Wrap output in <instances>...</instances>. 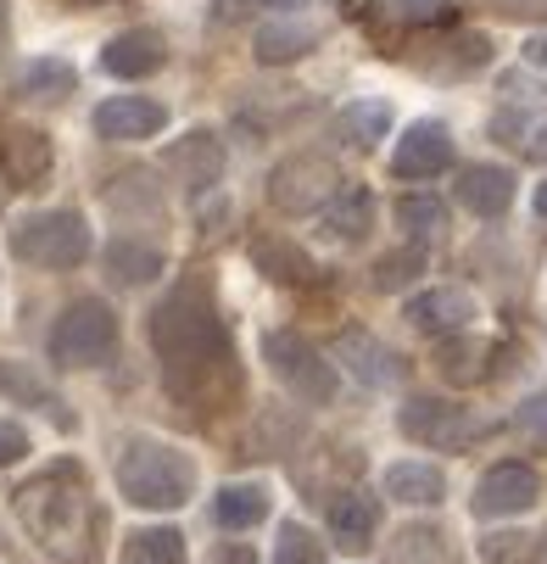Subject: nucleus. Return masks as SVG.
<instances>
[{"label": "nucleus", "instance_id": "obj_1", "mask_svg": "<svg viewBox=\"0 0 547 564\" xmlns=\"http://www.w3.org/2000/svg\"><path fill=\"white\" fill-rule=\"evenodd\" d=\"M151 347L163 358V380L179 402H207L223 397L234 386V347H229V330L218 318V302H212V285L196 274V280H179L151 313Z\"/></svg>", "mask_w": 547, "mask_h": 564}, {"label": "nucleus", "instance_id": "obj_2", "mask_svg": "<svg viewBox=\"0 0 547 564\" xmlns=\"http://www.w3.org/2000/svg\"><path fill=\"white\" fill-rule=\"evenodd\" d=\"M112 475H118L123 503L151 509V514H174V509H185L196 498V458L179 453L163 436H129L118 464H112Z\"/></svg>", "mask_w": 547, "mask_h": 564}, {"label": "nucleus", "instance_id": "obj_3", "mask_svg": "<svg viewBox=\"0 0 547 564\" xmlns=\"http://www.w3.org/2000/svg\"><path fill=\"white\" fill-rule=\"evenodd\" d=\"M18 514L29 520V531L67 564H90V547H96V525L101 514L90 509L85 492H62L56 475H40L34 487H23L18 498Z\"/></svg>", "mask_w": 547, "mask_h": 564}, {"label": "nucleus", "instance_id": "obj_4", "mask_svg": "<svg viewBox=\"0 0 547 564\" xmlns=\"http://www.w3.org/2000/svg\"><path fill=\"white\" fill-rule=\"evenodd\" d=\"M12 258L29 263V269H45V274H67V269H78L90 258V224L78 218L73 207L29 213L12 229Z\"/></svg>", "mask_w": 547, "mask_h": 564}, {"label": "nucleus", "instance_id": "obj_5", "mask_svg": "<svg viewBox=\"0 0 547 564\" xmlns=\"http://www.w3.org/2000/svg\"><path fill=\"white\" fill-rule=\"evenodd\" d=\"M118 347V313L96 296L73 302L56 325H51V364L62 369H90V364H107Z\"/></svg>", "mask_w": 547, "mask_h": 564}, {"label": "nucleus", "instance_id": "obj_6", "mask_svg": "<svg viewBox=\"0 0 547 564\" xmlns=\"http://www.w3.org/2000/svg\"><path fill=\"white\" fill-rule=\"evenodd\" d=\"M263 364L274 369V380L291 391V397H302V402H336V369H330V358H319V347L313 341H302L296 330H269L263 336Z\"/></svg>", "mask_w": 547, "mask_h": 564}, {"label": "nucleus", "instance_id": "obj_7", "mask_svg": "<svg viewBox=\"0 0 547 564\" xmlns=\"http://www.w3.org/2000/svg\"><path fill=\"white\" fill-rule=\"evenodd\" d=\"M347 185H341L336 163L319 156V151H296V156H285V163H274V174H269V202L280 213H319Z\"/></svg>", "mask_w": 547, "mask_h": 564}, {"label": "nucleus", "instance_id": "obj_8", "mask_svg": "<svg viewBox=\"0 0 547 564\" xmlns=\"http://www.w3.org/2000/svg\"><path fill=\"white\" fill-rule=\"evenodd\" d=\"M397 431L419 447H447V453H463L486 431V420H475L463 402H441V397H408L397 409Z\"/></svg>", "mask_w": 547, "mask_h": 564}, {"label": "nucleus", "instance_id": "obj_9", "mask_svg": "<svg viewBox=\"0 0 547 564\" xmlns=\"http://www.w3.org/2000/svg\"><path fill=\"white\" fill-rule=\"evenodd\" d=\"M536 498H541V475L530 469V464H492L486 475H481V487H475V498H469V509H475L481 520H508V514H525V509H536Z\"/></svg>", "mask_w": 547, "mask_h": 564}, {"label": "nucleus", "instance_id": "obj_10", "mask_svg": "<svg viewBox=\"0 0 547 564\" xmlns=\"http://www.w3.org/2000/svg\"><path fill=\"white\" fill-rule=\"evenodd\" d=\"M452 169V134L447 123H408V134L397 140V156H391V174L397 180H436Z\"/></svg>", "mask_w": 547, "mask_h": 564}, {"label": "nucleus", "instance_id": "obj_11", "mask_svg": "<svg viewBox=\"0 0 547 564\" xmlns=\"http://www.w3.org/2000/svg\"><path fill=\"white\" fill-rule=\"evenodd\" d=\"M475 318V296L463 285H430L419 296H408V325L425 330V336H452Z\"/></svg>", "mask_w": 547, "mask_h": 564}, {"label": "nucleus", "instance_id": "obj_12", "mask_svg": "<svg viewBox=\"0 0 547 564\" xmlns=\"http://www.w3.org/2000/svg\"><path fill=\"white\" fill-rule=\"evenodd\" d=\"M168 107L163 101H145V96H112L96 107V134L101 140H145V134H163Z\"/></svg>", "mask_w": 547, "mask_h": 564}, {"label": "nucleus", "instance_id": "obj_13", "mask_svg": "<svg viewBox=\"0 0 547 564\" xmlns=\"http://www.w3.org/2000/svg\"><path fill=\"white\" fill-rule=\"evenodd\" d=\"M163 163H168L190 191H212V185L223 180V145H218V134H212V129H190L179 145H168V151H163Z\"/></svg>", "mask_w": 547, "mask_h": 564}, {"label": "nucleus", "instance_id": "obj_14", "mask_svg": "<svg viewBox=\"0 0 547 564\" xmlns=\"http://www.w3.org/2000/svg\"><path fill=\"white\" fill-rule=\"evenodd\" d=\"M163 62H168V45H163V34H156V29H123V34H112L101 45V67L112 78H145V73H156Z\"/></svg>", "mask_w": 547, "mask_h": 564}, {"label": "nucleus", "instance_id": "obj_15", "mask_svg": "<svg viewBox=\"0 0 547 564\" xmlns=\"http://www.w3.org/2000/svg\"><path fill=\"white\" fill-rule=\"evenodd\" d=\"M458 202L475 213V218H503L514 207V174L497 163H475L458 174Z\"/></svg>", "mask_w": 547, "mask_h": 564}, {"label": "nucleus", "instance_id": "obj_16", "mask_svg": "<svg viewBox=\"0 0 547 564\" xmlns=\"http://www.w3.org/2000/svg\"><path fill=\"white\" fill-rule=\"evenodd\" d=\"M336 358H341L363 386H397V380H403V358L391 352L385 341L363 336V330H347V336L336 341Z\"/></svg>", "mask_w": 547, "mask_h": 564}, {"label": "nucleus", "instance_id": "obj_17", "mask_svg": "<svg viewBox=\"0 0 547 564\" xmlns=\"http://www.w3.org/2000/svg\"><path fill=\"white\" fill-rule=\"evenodd\" d=\"M380 487H385V498H397L408 509H436L447 498V475L436 464H425V458H403V464L385 469Z\"/></svg>", "mask_w": 547, "mask_h": 564}, {"label": "nucleus", "instance_id": "obj_18", "mask_svg": "<svg viewBox=\"0 0 547 564\" xmlns=\"http://www.w3.org/2000/svg\"><path fill=\"white\" fill-rule=\"evenodd\" d=\"M380 531V498L374 492H336L330 498V536L341 547H369Z\"/></svg>", "mask_w": 547, "mask_h": 564}, {"label": "nucleus", "instance_id": "obj_19", "mask_svg": "<svg viewBox=\"0 0 547 564\" xmlns=\"http://www.w3.org/2000/svg\"><path fill=\"white\" fill-rule=\"evenodd\" d=\"M0 163H7L12 185H40V174L51 169V140L40 129H7V140H0Z\"/></svg>", "mask_w": 547, "mask_h": 564}, {"label": "nucleus", "instance_id": "obj_20", "mask_svg": "<svg viewBox=\"0 0 547 564\" xmlns=\"http://www.w3.org/2000/svg\"><path fill=\"white\" fill-rule=\"evenodd\" d=\"M336 134L347 140V145H358V151H374L385 134H391V101H347L341 112H336Z\"/></svg>", "mask_w": 547, "mask_h": 564}, {"label": "nucleus", "instance_id": "obj_21", "mask_svg": "<svg viewBox=\"0 0 547 564\" xmlns=\"http://www.w3.org/2000/svg\"><path fill=\"white\" fill-rule=\"evenodd\" d=\"M307 51H313V29H307V23H291V18L263 23V29L252 34V56H258L263 67H285V62H296V56H307Z\"/></svg>", "mask_w": 547, "mask_h": 564}, {"label": "nucleus", "instance_id": "obj_22", "mask_svg": "<svg viewBox=\"0 0 547 564\" xmlns=\"http://www.w3.org/2000/svg\"><path fill=\"white\" fill-rule=\"evenodd\" d=\"M101 263H107V280L112 285H145V280L163 274V252L140 247V240H112V247L101 252Z\"/></svg>", "mask_w": 547, "mask_h": 564}, {"label": "nucleus", "instance_id": "obj_23", "mask_svg": "<svg viewBox=\"0 0 547 564\" xmlns=\"http://www.w3.org/2000/svg\"><path fill=\"white\" fill-rule=\"evenodd\" d=\"M118 564H190V553H185V536L174 525H140L123 542V558Z\"/></svg>", "mask_w": 547, "mask_h": 564}, {"label": "nucleus", "instance_id": "obj_24", "mask_svg": "<svg viewBox=\"0 0 547 564\" xmlns=\"http://www.w3.org/2000/svg\"><path fill=\"white\" fill-rule=\"evenodd\" d=\"M73 85H78V73H73L67 56H34L23 67V96L29 101H67Z\"/></svg>", "mask_w": 547, "mask_h": 564}, {"label": "nucleus", "instance_id": "obj_25", "mask_svg": "<svg viewBox=\"0 0 547 564\" xmlns=\"http://www.w3.org/2000/svg\"><path fill=\"white\" fill-rule=\"evenodd\" d=\"M325 224H330L336 240H363V235L374 229V196H369L363 185H347V191L325 207Z\"/></svg>", "mask_w": 547, "mask_h": 564}, {"label": "nucleus", "instance_id": "obj_26", "mask_svg": "<svg viewBox=\"0 0 547 564\" xmlns=\"http://www.w3.org/2000/svg\"><path fill=\"white\" fill-rule=\"evenodd\" d=\"M212 520L223 531H252L269 520V492L263 487H223L218 503H212Z\"/></svg>", "mask_w": 547, "mask_h": 564}, {"label": "nucleus", "instance_id": "obj_27", "mask_svg": "<svg viewBox=\"0 0 547 564\" xmlns=\"http://www.w3.org/2000/svg\"><path fill=\"white\" fill-rule=\"evenodd\" d=\"M252 258H258V269H263L269 280H280V285H302V280H313L307 252H296L291 240H258Z\"/></svg>", "mask_w": 547, "mask_h": 564}, {"label": "nucleus", "instance_id": "obj_28", "mask_svg": "<svg viewBox=\"0 0 547 564\" xmlns=\"http://www.w3.org/2000/svg\"><path fill=\"white\" fill-rule=\"evenodd\" d=\"M274 564H325V542L313 536L307 525H296V520H280V531H274Z\"/></svg>", "mask_w": 547, "mask_h": 564}, {"label": "nucleus", "instance_id": "obj_29", "mask_svg": "<svg viewBox=\"0 0 547 564\" xmlns=\"http://www.w3.org/2000/svg\"><path fill=\"white\" fill-rule=\"evenodd\" d=\"M397 218H403V229H414V235H436V229L447 224V207H441L436 196H403V202H397Z\"/></svg>", "mask_w": 547, "mask_h": 564}, {"label": "nucleus", "instance_id": "obj_30", "mask_svg": "<svg viewBox=\"0 0 547 564\" xmlns=\"http://www.w3.org/2000/svg\"><path fill=\"white\" fill-rule=\"evenodd\" d=\"M0 391L23 397L29 409H51V402H56V397H51V391H45V386H40V380H34L29 369H18V364H0Z\"/></svg>", "mask_w": 547, "mask_h": 564}, {"label": "nucleus", "instance_id": "obj_31", "mask_svg": "<svg viewBox=\"0 0 547 564\" xmlns=\"http://www.w3.org/2000/svg\"><path fill=\"white\" fill-rule=\"evenodd\" d=\"M425 269V252L414 247V252H391V258H380V269H374V285L380 291H397L403 280H414Z\"/></svg>", "mask_w": 547, "mask_h": 564}, {"label": "nucleus", "instance_id": "obj_32", "mask_svg": "<svg viewBox=\"0 0 547 564\" xmlns=\"http://www.w3.org/2000/svg\"><path fill=\"white\" fill-rule=\"evenodd\" d=\"M374 7L391 18V23H430V18H441L452 0H374Z\"/></svg>", "mask_w": 547, "mask_h": 564}, {"label": "nucleus", "instance_id": "obj_33", "mask_svg": "<svg viewBox=\"0 0 547 564\" xmlns=\"http://www.w3.org/2000/svg\"><path fill=\"white\" fill-rule=\"evenodd\" d=\"M514 425H519L525 436L547 442V391H530V397L519 402V414H514Z\"/></svg>", "mask_w": 547, "mask_h": 564}, {"label": "nucleus", "instance_id": "obj_34", "mask_svg": "<svg viewBox=\"0 0 547 564\" xmlns=\"http://www.w3.org/2000/svg\"><path fill=\"white\" fill-rule=\"evenodd\" d=\"M23 458H29V431L0 420V464H23Z\"/></svg>", "mask_w": 547, "mask_h": 564}, {"label": "nucleus", "instance_id": "obj_35", "mask_svg": "<svg viewBox=\"0 0 547 564\" xmlns=\"http://www.w3.org/2000/svg\"><path fill=\"white\" fill-rule=\"evenodd\" d=\"M207 564H258V558H252V547H241V542H223V547H212Z\"/></svg>", "mask_w": 547, "mask_h": 564}, {"label": "nucleus", "instance_id": "obj_36", "mask_svg": "<svg viewBox=\"0 0 547 564\" xmlns=\"http://www.w3.org/2000/svg\"><path fill=\"white\" fill-rule=\"evenodd\" d=\"M241 7H274V12H296L302 0H218V12H241Z\"/></svg>", "mask_w": 547, "mask_h": 564}, {"label": "nucleus", "instance_id": "obj_37", "mask_svg": "<svg viewBox=\"0 0 547 564\" xmlns=\"http://www.w3.org/2000/svg\"><path fill=\"white\" fill-rule=\"evenodd\" d=\"M525 62H530V67H547V34H530V40H525Z\"/></svg>", "mask_w": 547, "mask_h": 564}, {"label": "nucleus", "instance_id": "obj_38", "mask_svg": "<svg viewBox=\"0 0 547 564\" xmlns=\"http://www.w3.org/2000/svg\"><path fill=\"white\" fill-rule=\"evenodd\" d=\"M497 7H503V12H541L547 0H497Z\"/></svg>", "mask_w": 547, "mask_h": 564}, {"label": "nucleus", "instance_id": "obj_39", "mask_svg": "<svg viewBox=\"0 0 547 564\" xmlns=\"http://www.w3.org/2000/svg\"><path fill=\"white\" fill-rule=\"evenodd\" d=\"M536 213H541V218H547V180H541V185H536Z\"/></svg>", "mask_w": 547, "mask_h": 564}, {"label": "nucleus", "instance_id": "obj_40", "mask_svg": "<svg viewBox=\"0 0 547 564\" xmlns=\"http://www.w3.org/2000/svg\"><path fill=\"white\" fill-rule=\"evenodd\" d=\"M0 40H7V0H0Z\"/></svg>", "mask_w": 547, "mask_h": 564}, {"label": "nucleus", "instance_id": "obj_41", "mask_svg": "<svg viewBox=\"0 0 547 564\" xmlns=\"http://www.w3.org/2000/svg\"><path fill=\"white\" fill-rule=\"evenodd\" d=\"M78 7H96V0H78Z\"/></svg>", "mask_w": 547, "mask_h": 564}]
</instances>
